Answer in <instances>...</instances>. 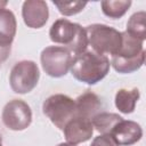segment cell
Masks as SVG:
<instances>
[{
  "label": "cell",
  "instance_id": "6da1fadb",
  "mask_svg": "<svg viewBox=\"0 0 146 146\" xmlns=\"http://www.w3.org/2000/svg\"><path fill=\"white\" fill-rule=\"evenodd\" d=\"M49 38L54 43L66 48L73 57L87 51L88 38L86 29L66 18H59L52 23L49 30Z\"/></svg>",
  "mask_w": 146,
  "mask_h": 146
},
{
  "label": "cell",
  "instance_id": "7a4b0ae2",
  "mask_svg": "<svg viewBox=\"0 0 146 146\" xmlns=\"http://www.w3.org/2000/svg\"><path fill=\"white\" fill-rule=\"evenodd\" d=\"M110 66L111 64L107 56L87 50L73 58L70 71L78 81L92 86L100 82L107 75Z\"/></svg>",
  "mask_w": 146,
  "mask_h": 146
},
{
  "label": "cell",
  "instance_id": "3957f363",
  "mask_svg": "<svg viewBox=\"0 0 146 146\" xmlns=\"http://www.w3.org/2000/svg\"><path fill=\"white\" fill-rule=\"evenodd\" d=\"M88 38V44L92 51L98 55H115L121 47L122 35L116 29L106 24H90L84 27Z\"/></svg>",
  "mask_w": 146,
  "mask_h": 146
},
{
  "label": "cell",
  "instance_id": "277c9868",
  "mask_svg": "<svg viewBox=\"0 0 146 146\" xmlns=\"http://www.w3.org/2000/svg\"><path fill=\"white\" fill-rule=\"evenodd\" d=\"M42 111L51 123L62 131L67 122L78 116L75 99L64 94L49 96L42 104Z\"/></svg>",
  "mask_w": 146,
  "mask_h": 146
},
{
  "label": "cell",
  "instance_id": "5b68a950",
  "mask_svg": "<svg viewBox=\"0 0 146 146\" xmlns=\"http://www.w3.org/2000/svg\"><path fill=\"white\" fill-rule=\"evenodd\" d=\"M40 79V71L35 62L21 60L17 62L10 71L9 84L16 94H29L38 84Z\"/></svg>",
  "mask_w": 146,
  "mask_h": 146
},
{
  "label": "cell",
  "instance_id": "8992f818",
  "mask_svg": "<svg viewBox=\"0 0 146 146\" xmlns=\"http://www.w3.org/2000/svg\"><path fill=\"white\" fill-rule=\"evenodd\" d=\"M73 58V55L62 46L46 47L40 55L42 70L51 78L66 75L71 68Z\"/></svg>",
  "mask_w": 146,
  "mask_h": 146
},
{
  "label": "cell",
  "instance_id": "52a82bcc",
  "mask_svg": "<svg viewBox=\"0 0 146 146\" xmlns=\"http://www.w3.org/2000/svg\"><path fill=\"white\" fill-rule=\"evenodd\" d=\"M1 120L3 124L13 131L25 130L32 122L31 107L23 99H11L3 106Z\"/></svg>",
  "mask_w": 146,
  "mask_h": 146
},
{
  "label": "cell",
  "instance_id": "ba28073f",
  "mask_svg": "<svg viewBox=\"0 0 146 146\" xmlns=\"http://www.w3.org/2000/svg\"><path fill=\"white\" fill-rule=\"evenodd\" d=\"M22 17L30 29H41L49 18V9L46 1L26 0L22 6Z\"/></svg>",
  "mask_w": 146,
  "mask_h": 146
},
{
  "label": "cell",
  "instance_id": "9c48e42d",
  "mask_svg": "<svg viewBox=\"0 0 146 146\" xmlns=\"http://www.w3.org/2000/svg\"><path fill=\"white\" fill-rule=\"evenodd\" d=\"M119 146H130L138 143L143 137L140 124L123 117L113 127L110 135Z\"/></svg>",
  "mask_w": 146,
  "mask_h": 146
},
{
  "label": "cell",
  "instance_id": "30bf717a",
  "mask_svg": "<svg viewBox=\"0 0 146 146\" xmlns=\"http://www.w3.org/2000/svg\"><path fill=\"white\" fill-rule=\"evenodd\" d=\"M66 143L78 145L89 140L94 133V127L90 120L82 116L73 117L63 129Z\"/></svg>",
  "mask_w": 146,
  "mask_h": 146
},
{
  "label": "cell",
  "instance_id": "8fae6325",
  "mask_svg": "<svg viewBox=\"0 0 146 146\" xmlns=\"http://www.w3.org/2000/svg\"><path fill=\"white\" fill-rule=\"evenodd\" d=\"M17 31V22L14 13L9 9L0 10V52L8 57L11 43Z\"/></svg>",
  "mask_w": 146,
  "mask_h": 146
},
{
  "label": "cell",
  "instance_id": "7c38bea8",
  "mask_svg": "<svg viewBox=\"0 0 146 146\" xmlns=\"http://www.w3.org/2000/svg\"><path fill=\"white\" fill-rule=\"evenodd\" d=\"M75 105L78 115L90 121L95 115L103 112L102 99L95 92L89 90H87L75 99Z\"/></svg>",
  "mask_w": 146,
  "mask_h": 146
},
{
  "label": "cell",
  "instance_id": "4fadbf2b",
  "mask_svg": "<svg viewBox=\"0 0 146 146\" xmlns=\"http://www.w3.org/2000/svg\"><path fill=\"white\" fill-rule=\"evenodd\" d=\"M140 92L137 88L132 89H119L115 94V107L123 114H131L135 108L136 104L139 100Z\"/></svg>",
  "mask_w": 146,
  "mask_h": 146
},
{
  "label": "cell",
  "instance_id": "5bb4252c",
  "mask_svg": "<svg viewBox=\"0 0 146 146\" xmlns=\"http://www.w3.org/2000/svg\"><path fill=\"white\" fill-rule=\"evenodd\" d=\"M121 35H122L121 47L117 50V52L113 55L114 57L128 59V58H133L144 51V46H143L144 41L130 35L127 32H121Z\"/></svg>",
  "mask_w": 146,
  "mask_h": 146
},
{
  "label": "cell",
  "instance_id": "9a60e30c",
  "mask_svg": "<svg viewBox=\"0 0 146 146\" xmlns=\"http://www.w3.org/2000/svg\"><path fill=\"white\" fill-rule=\"evenodd\" d=\"M145 62V50L143 52H140L138 56L133 57V58H128V59H123V58H119V57H112L111 59V65L113 66V68L122 74H128V73H132L138 71L143 64Z\"/></svg>",
  "mask_w": 146,
  "mask_h": 146
},
{
  "label": "cell",
  "instance_id": "2e32d148",
  "mask_svg": "<svg viewBox=\"0 0 146 146\" xmlns=\"http://www.w3.org/2000/svg\"><path fill=\"white\" fill-rule=\"evenodd\" d=\"M122 119L121 115L110 112H100L91 119L92 127L100 135H110L113 127Z\"/></svg>",
  "mask_w": 146,
  "mask_h": 146
},
{
  "label": "cell",
  "instance_id": "e0dca14e",
  "mask_svg": "<svg viewBox=\"0 0 146 146\" xmlns=\"http://www.w3.org/2000/svg\"><path fill=\"white\" fill-rule=\"evenodd\" d=\"M146 13L144 10L137 11L130 16V18L127 22V33L130 35L144 41L146 39Z\"/></svg>",
  "mask_w": 146,
  "mask_h": 146
},
{
  "label": "cell",
  "instance_id": "ac0fdd59",
  "mask_svg": "<svg viewBox=\"0 0 146 146\" xmlns=\"http://www.w3.org/2000/svg\"><path fill=\"white\" fill-rule=\"evenodd\" d=\"M102 6V11L105 16L117 19L121 18L130 8L131 1L130 0H104L100 2Z\"/></svg>",
  "mask_w": 146,
  "mask_h": 146
},
{
  "label": "cell",
  "instance_id": "d6986e66",
  "mask_svg": "<svg viewBox=\"0 0 146 146\" xmlns=\"http://www.w3.org/2000/svg\"><path fill=\"white\" fill-rule=\"evenodd\" d=\"M52 3L57 7L58 11L64 16H73L83 10L87 6L84 1H52Z\"/></svg>",
  "mask_w": 146,
  "mask_h": 146
},
{
  "label": "cell",
  "instance_id": "ffe728a7",
  "mask_svg": "<svg viewBox=\"0 0 146 146\" xmlns=\"http://www.w3.org/2000/svg\"><path fill=\"white\" fill-rule=\"evenodd\" d=\"M90 146H119L115 140L108 135H99L94 138Z\"/></svg>",
  "mask_w": 146,
  "mask_h": 146
},
{
  "label": "cell",
  "instance_id": "44dd1931",
  "mask_svg": "<svg viewBox=\"0 0 146 146\" xmlns=\"http://www.w3.org/2000/svg\"><path fill=\"white\" fill-rule=\"evenodd\" d=\"M7 3H8L7 1H0V10L1 9H5V7L7 6Z\"/></svg>",
  "mask_w": 146,
  "mask_h": 146
},
{
  "label": "cell",
  "instance_id": "7402d4cb",
  "mask_svg": "<svg viewBox=\"0 0 146 146\" xmlns=\"http://www.w3.org/2000/svg\"><path fill=\"white\" fill-rule=\"evenodd\" d=\"M56 146H76V145H73V144H70V143H60Z\"/></svg>",
  "mask_w": 146,
  "mask_h": 146
},
{
  "label": "cell",
  "instance_id": "603a6c76",
  "mask_svg": "<svg viewBox=\"0 0 146 146\" xmlns=\"http://www.w3.org/2000/svg\"><path fill=\"white\" fill-rule=\"evenodd\" d=\"M6 58H7V57H5V56H3V55L0 52V64H1V63H2V62L6 59Z\"/></svg>",
  "mask_w": 146,
  "mask_h": 146
},
{
  "label": "cell",
  "instance_id": "cb8c5ba5",
  "mask_svg": "<svg viewBox=\"0 0 146 146\" xmlns=\"http://www.w3.org/2000/svg\"><path fill=\"white\" fill-rule=\"evenodd\" d=\"M0 146H2V137H1V133H0Z\"/></svg>",
  "mask_w": 146,
  "mask_h": 146
}]
</instances>
